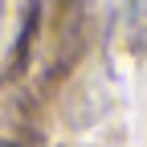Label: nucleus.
Wrapping results in <instances>:
<instances>
[{
	"instance_id": "obj_1",
	"label": "nucleus",
	"mask_w": 147,
	"mask_h": 147,
	"mask_svg": "<svg viewBox=\"0 0 147 147\" xmlns=\"http://www.w3.org/2000/svg\"><path fill=\"white\" fill-rule=\"evenodd\" d=\"M0 147H16V143H0Z\"/></svg>"
}]
</instances>
